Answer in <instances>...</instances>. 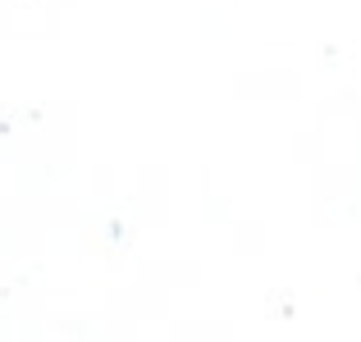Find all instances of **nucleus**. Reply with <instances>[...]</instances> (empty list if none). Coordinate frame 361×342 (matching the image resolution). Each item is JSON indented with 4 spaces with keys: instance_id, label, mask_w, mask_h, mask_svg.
Wrapping results in <instances>:
<instances>
[]
</instances>
